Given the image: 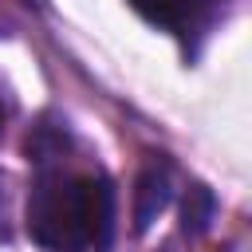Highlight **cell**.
<instances>
[{
    "mask_svg": "<svg viewBox=\"0 0 252 252\" xmlns=\"http://www.w3.org/2000/svg\"><path fill=\"white\" fill-rule=\"evenodd\" d=\"M63 161L35 165L28 232L43 252H106L114 240V189L98 169H71Z\"/></svg>",
    "mask_w": 252,
    "mask_h": 252,
    "instance_id": "obj_1",
    "label": "cell"
},
{
    "mask_svg": "<svg viewBox=\"0 0 252 252\" xmlns=\"http://www.w3.org/2000/svg\"><path fill=\"white\" fill-rule=\"evenodd\" d=\"M173 197V181H169V169L165 165H150L142 177H138V189H134V228L146 232L169 205Z\"/></svg>",
    "mask_w": 252,
    "mask_h": 252,
    "instance_id": "obj_2",
    "label": "cell"
},
{
    "mask_svg": "<svg viewBox=\"0 0 252 252\" xmlns=\"http://www.w3.org/2000/svg\"><path fill=\"white\" fill-rule=\"evenodd\" d=\"M201 4H205V0H130V8H134L142 20H150V24H158V28H169V32L189 28V24L197 20Z\"/></svg>",
    "mask_w": 252,
    "mask_h": 252,
    "instance_id": "obj_3",
    "label": "cell"
},
{
    "mask_svg": "<svg viewBox=\"0 0 252 252\" xmlns=\"http://www.w3.org/2000/svg\"><path fill=\"white\" fill-rule=\"evenodd\" d=\"M213 213H217V201H213V193H209L205 185H189V193H185V205H181V228H185L189 236H201V232L209 228Z\"/></svg>",
    "mask_w": 252,
    "mask_h": 252,
    "instance_id": "obj_4",
    "label": "cell"
},
{
    "mask_svg": "<svg viewBox=\"0 0 252 252\" xmlns=\"http://www.w3.org/2000/svg\"><path fill=\"white\" fill-rule=\"evenodd\" d=\"M0 134H4V102H0Z\"/></svg>",
    "mask_w": 252,
    "mask_h": 252,
    "instance_id": "obj_5",
    "label": "cell"
}]
</instances>
